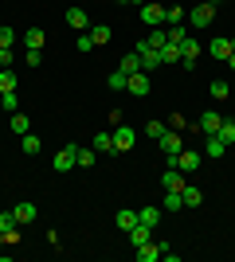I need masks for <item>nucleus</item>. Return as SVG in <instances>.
Wrapping results in <instances>:
<instances>
[{
  "label": "nucleus",
  "instance_id": "obj_1",
  "mask_svg": "<svg viewBox=\"0 0 235 262\" xmlns=\"http://www.w3.org/2000/svg\"><path fill=\"white\" fill-rule=\"evenodd\" d=\"M114 153H130V149H134L137 145V129L134 125H114Z\"/></svg>",
  "mask_w": 235,
  "mask_h": 262
},
{
  "label": "nucleus",
  "instance_id": "obj_2",
  "mask_svg": "<svg viewBox=\"0 0 235 262\" xmlns=\"http://www.w3.org/2000/svg\"><path fill=\"white\" fill-rule=\"evenodd\" d=\"M212 20H216V4H208V0H200V4H196V8L188 12V24L192 28H212Z\"/></svg>",
  "mask_w": 235,
  "mask_h": 262
},
{
  "label": "nucleus",
  "instance_id": "obj_3",
  "mask_svg": "<svg viewBox=\"0 0 235 262\" xmlns=\"http://www.w3.org/2000/svg\"><path fill=\"white\" fill-rule=\"evenodd\" d=\"M180 67H196V59H200V39H196V35H184V39H180Z\"/></svg>",
  "mask_w": 235,
  "mask_h": 262
},
{
  "label": "nucleus",
  "instance_id": "obj_4",
  "mask_svg": "<svg viewBox=\"0 0 235 262\" xmlns=\"http://www.w3.org/2000/svg\"><path fill=\"white\" fill-rule=\"evenodd\" d=\"M141 24H145V28H165V4L145 0V4H141Z\"/></svg>",
  "mask_w": 235,
  "mask_h": 262
},
{
  "label": "nucleus",
  "instance_id": "obj_5",
  "mask_svg": "<svg viewBox=\"0 0 235 262\" xmlns=\"http://www.w3.org/2000/svg\"><path fill=\"white\" fill-rule=\"evenodd\" d=\"M0 235H4V243L20 239V219L12 215V211H0Z\"/></svg>",
  "mask_w": 235,
  "mask_h": 262
},
{
  "label": "nucleus",
  "instance_id": "obj_6",
  "mask_svg": "<svg viewBox=\"0 0 235 262\" xmlns=\"http://www.w3.org/2000/svg\"><path fill=\"white\" fill-rule=\"evenodd\" d=\"M157 145H161V153H165V157H177L180 153V129H165L161 137H157Z\"/></svg>",
  "mask_w": 235,
  "mask_h": 262
},
{
  "label": "nucleus",
  "instance_id": "obj_7",
  "mask_svg": "<svg viewBox=\"0 0 235 262\" xmlns=\"http://www.w3.org/2000/svg\"><path fill=\"white\" fill-rule=\"evenodd\" d=\"M200 157H204V153L180 149V153H177V168H180V172H196V168H200Z\"/></svg>",
  "mask_w": 235,
  "mask_h": 262
},
{
  "label": "nucleus",
  "instance_id": "obj_8",
  "mask_svg": "<svg viewBox=\"0 0 235 262\" xmlns=\"http://www.w3.org/2000/svg\"><path fill=\"white\" fill-rule=\"evenodd\" d=\"M161 188H165V192H180V188H184V172H180V168H165V172H161Z\"/></svg>",
  "mask_w": 235,
  "mask_h": 262
},
{
  "label": "nucleus",
  "instance_id": "obj_9",
  "mask_svg": "<svg viewBox=\"0 0 235 262\" xmlns=\"http://www.w3.org/2000/svg\"><path fill=\"white\" fill-rule=\"evenodd\" d=\"M137 55H141V67H145V71H153V67H161V51H157V47H149L145 39L137 43Z\"/></svg>",
  "mask_w": 235,
  "mask_h": 262
},
{
  "label": "nucleus",
  "instance_id": "obj_10",
  "mask_svg": "<svg viewBox=\"0 0 235 262\" xmlns=\"http://www.w3.org/2000/svg\"><path fill=\"white\" fill-rule=\"evenodd\" d=\"M75 149L78 145H67V149L55 153V172H71V168H75Z\"/></svg>",
  "mask_w": 235,
  "mask_h": 262
},
{
  "label": "nucleus",
  "instance_id": "obj_11",
  "mask_svg": "<svg viewBox=\"0 0 235 262\" xmlns=\"http://www.w3.org/2000/svg\"><path fill=\"white\" fill-rule=\"evenodd\" d=\"M125 90H130V94H149V71H137V75H130Z\"/></svg>",
  "mask_w": 235,
  "mask_h": 262
},
{
  "label": "nucleus",
  "instance_id": "obj_12",
  "mask_svg": "<svg viewBox=\"0 0 235 262\" xmlns=\"http://www.w3.org/2000/svg\"><path fill=\"white\" fill-rule=\"evenodd\" d=\"M12 215L20 219V227H24V223H32V219H35V204H32V200H20V204L12 208Z\"/></svg>",
  "mask_w": 235,
  "mask_h": 262
},
{
  "label": "nucleus",
  "instance_id": "obj_13",
  "mask_svg": "<svg viewBox=\"0 0 235 262\" xmlns=\"http://www.w3.org/2000/svg\"><path fill=\"white\" fill-rule=\"evenodd\" d=\"M180 200H184V208H200L204 192H200V188H192V184H184V188H180Z\"/></svg>",
  "mask_w": 235,
  "mask_h": 262
},
{
  "label": "nucleus",
  "instance_id": "obj_14",
  "mask_svg": "<svg viewBox=\"0 0 235 262\" xmlns=\"http://www.w3.org/2000/svg\"><path fill=\"white\" fill-rule=\"evenodd\" d=\"M220 121H224V114H216V110H208V114L200 118V129L208 133V137H212V133H220Z\"/></svg>",
  "mask_w": 235,
  "mask_h": 262
},
{
  "label": "nucleus",
  "instance_id": "obj_15",
  "mask_svg": "<svg viewBox=\"0 0 235 262\" xmlns=\"http://www.w3.org/2000/svg\"><path fill=\"white\" fill-rule=\"evenodd\" d=\"M184 20H188V12H184V8H177V4L165 8V28H184Z\"/></svg>",
  "mask_w": 235,
  "mask_h": 262
},
{
  "label": "nucleus",
  "instance_id": "obj_16",
  "mask_svg": "<svg viewBox=\"0 0 235 262\" xmlns=\"http://www.w3.org/2000/svg\"><path fill=\"white\" fill-rule=\"evenodd\" d=\"M208 51H212L216 63H227V55H231V39H212V47H208Z\"/></svg>",
  "mask_w": 235,
  "mask_h": 262
},
{
  "label": "nucleus",
  "instance_id": "obj_17",
  "mask_svg": "<svg viewBox=\"0 0 235 262\" xmlns=\"http://www.w3.org/2000/svg\"><path fill=\"white\" fill-rule=\"evenodd\" d=\"M137 251V262H157L161 258V247H157V243H141V247H134Z\"/></svg>",
  "mask_w": 235,
  "mask_h": 262
},
{
  "label": "nucleus",
  "instance_id": "obj_18",
  "mask_svg": "<svg viewBox=\"0 0 235 262\" xmlns=\"http://www.w3.org/2000/svg\"><path fill=\"white\" fill-rule=\"evenodd\" d=\"M63 20H67L71 28H78V32H87V12H82V8H67V12H63Z\"/></svg>",
  "mask_w": 235,
  "mask_h": 262
},
{
  "label": "nucleus",
  "instance_id": "obj_19",
  "mask_svg": "<svg viewBox=\"0 0 235 262\" xmlns=\"http://www.w3.org/2000/svg\"><path fill=\"white\" fill-rule=\"evenodd\" d=\"M125 235H130V243H134V247H141V243H149V227H145V223H141V219H137L134 227L125 231Z\"/></svg>",
  "mask_w": 235,
  "mask_h": 262
},
{
  "label": "nucleus",
  "instance_id": "obj_20",
  "mask_svg": "<svg viewBox=\"0 0 235 262\" xmlns=\"http://www.w3.org/2000/svg\"><path fill=\"white\" fill-rule=\"evenodd\" d=\"M137 219H141V223H145V227L153 231L157 223H161V208H153V204H149V208H141V211H137Z\"/></svg>",
  "mask_w": 235,
  "mask_h": 262
},
{
  "label": "nucleus",
  "instance_id": "obj_21",
  "mask_svg": "<svg viewBox=\"0 0 235 262\" xmlns=\"http://www.w3.org/2000/svg\"><path fill=\"white\" fill-rule=\"evenodd\" d=\"M224 145H235V118H224L220 121V133H216Z\"/></svg>",
  "mask_w": 235,
  "mask_h": 262
},
{
  "label": "nucleus",
  "instance_id": "obj_22",
  "mask_svg": "<svg viewBox=\"0 0 235 262\" xmlns=\"http://www.w3.org/2000/svg\"><path fill=\"white\" fill-rule=\"evenodd\" d=\"M8 129H12V133H20V137H24V133L32 129V121H28V114H20V110H16V114H12V121H8Z\"/></svg>",
  "mask_w": 235,
  "mask_h": 262
},
{
  "label": "nucleus",
  "instance_id": "obj_23",
  "mask_svg": "<svg viewBox=\"0 0 235 262\" xmlns=\"http://www.w3.org/2000/svg\"><path fill=\"white\" fill-rule=\"evenodd\" d=\"M110 35H114V28H106V24H98V28H90V39H94V47L110 43Z\"/></svg>",
  "mask_w": 235,
  "mask_h": 262
},
{
  "label": "nucleus",
  "instance_id": "obj_24",
  "mask_svg": "<svg viewBox=\"0 0 235 262\" xmlns=\"http://www.w3.org/2000/svg\"><path fill=\"white\" fill-rule=\"evenodd\" d=\"M118 67H122V71H125V75H137V71H145V67H141V55H125V59H122V63H118Z\"/></svg>",
  "mask_w": 235,
  "mask_h": 262
},
{
  "label": "nucleus",
  "instance_id": "obj_25",
  "mask_svg": "<svg viewBox=\"0 0 235 262\" xmlns=\"http://www.w3.org/2000/svg\"><path fill=\"white\" fill-rule=\"evenodd\" d=\"M8 90H16V71L4 67V71H0V94H8Z\"/></svg>",
  "mask_w": 235,
  "mask_h": 262
},
{
  "label": "nucleus",
  "instance_id": "obj_26",
  "mask_svg": "<svg viewBox=\"0 0 235 262\" xmlns=\"http://www.w3.org/2000/svg\"><path fill=\"white\" fill-rule=\"evenodd\" d=\"M224 153H227V145L212 133V137H208V149H204V157H224Z\"/></svg>",
  "mask_w": 235,
  "mask_h": 262
},
{
  "label": "nucleus",
  "instance_id": "obj_27",
  "mask_svg": "<svg viewBox=\"0 0 235 262\" xmlns=\"http://www.w3.org/2000/svg\"><path fill=\"white\" fill-rule=\"evenodd\" d=\"M145 43H149V47H157V51H161V47L168 43V32H165V28H153V32H149V39H145Z\"/></svg>",
  "mask_w": 235,
  "mask_h": 262
},
{
  "label": "nucleus",
  "instance_id": "obj_28",
  "mask_svg": "<svg viewBox=\"0 0 235 262\" xmlns=\"http://www.w3.org/2000/svg\"><path fill=\"white\" fill-rule=\"evenodd\" d=\"M94 161H98V157H94V149H75V164H78V168H90Z\"/></svg>",
  "mask_w": 235,
  "mask_h": 262
},
{
  "label": "nucleus",
  "instance_id": "obj_29",
  "mask_svg": "<svg viewBox=\"0 0 235 262\" xmlns=\"http://www.w3.org/2000/svg\"><path fill=\"white\" fill-rule=\"evenodd\" d=\"M134 223H137V211H130V208L118 211V231H130Z\"/></svg>",
  "mask_w": 235,
  "mask_h": 262
},
{
  "label": "nucleus",
  "instance_id": "obj_30",
  "mask_svg": "<svg viewBox=\"0 0 235 262\" xmlns=\"http://www.w3.org/2000/svg\"><path fill=\"white\" fill-rule=\"evenodd\" d=\"M44 63V51L39 47H24V67H39Z\"/></svg>",
  "mask_w": 235,
  "mask_h": 262
},
{
  "label": "nucleus",
  "instance_id": "obj_31",
  "mask_svg": "<svg viewBox=\"0 0 235 262\" xmlns=\"http://www.w3.org/2000/svg\"><path fill=\"white\" fill-rule=\"evenodd\" d=\"M94 153H114V137L110 133H98V137H94Z\"/></svg>",
  "mask_w": 235,
  "mask_h": 262
},
{
  "label": "nucleus",
  "instance_id": "obj_32",
  "mask_svg": "<svg viewBox=\"0 0 235 262\" xmlns=\"http://www.w3.org/2000/svg\"><path fill=\"white\" fill-rule=\"evenodd\" d=\"M24 47H39V51H44V32H39V28L24 32Z\"/></svg>",
  "mask_w": 235,
  "mask_h": 262
},
{
  "label": "nucleus",
  "instance_id": "obj_33",
  "mask_svg": "<svg viewBox=\"0 0 235 262\" xmlns=\"http://www.w3.org/2000/svg\"><path fill=\"white\" fill-rule=\"evenodd\" d=\"M161 63H180V47L177 43H165V47H161Z\"/></svg>",
  "mask_w": 235,
  "mask_h": 262
},
{
  "label": "nucleus",
  "instance_id": "obj_34",
  "mask_svg": "<svg viewBox=\"0 0 235 262\" xmlns=\"http://www.w3.org/2000/svg\"><path fill=\"white\" fill-rule=\"evenodd\" d=\"M106 82H110V90H125V82H130V75H125L122 67H118V71H114V75L106 78Z\"/></svg>",
  "mask_w": 235,
  "mask_h": 262
},
{
  "label": "nucleus",
  "instance_id": "obj_35",
  "mask_svg": "<svg viewBox=\"0 0 235 262\" xmlns=\"http://www.w3.org/2000/svg\"><path fill=\"white\" fill-rule=\"evenodd\" d=\"M0 102H4V110H8V114H16V110H20V94H16V90L0 94Z\"/></svg>",
  "mask_w": 235,
  "mask_h": 262
},
{
  "label": "nucleus",
  "instance_id": "obj_36",
  "mask_svg": "<svg viewBox=\"0 0 235 262\" xmlns=\"http://www.w3.org/2000/svg\"><path fill=\"white\" fill-rule=\"evenodd\" d=\"M180 208H184L180 192H168V196H165V208H161V211H180Z\"/></svg>",
  "mask_w": 235,
  "mask_h": 262
},
{
  "label": "nucleus",
  "instance_id": "obj_37",
  "mask_svg": "<svg viewBox=\"0 0 235 262\" xmlns=\"http://www.w3.org/2000/svg\"><path fill=\"white\" fill-rule=\"evenodd\" d=\"M39 149H44V145H39V137H32V133H24V153H28V157H35Z\"/></svg>",
  "mask_w": 235,
  "mask_h": 262
},
{
  "label": "nucleus",
  "instance_id": "obj_38",
  "mask_svg": "<svg viewBox=\"0 0 235 262\" xmlns=\"http://www.w3.org/2000/svg\"><path fill=\"white\" fill-rule=\"evenodd\" d=\"M212 98H231V86H227L224 78H216V82H212Z\"/></svg>",
  "mask_w": 235,
  "mask_h": 262
},
{
  "label": "nucleus",
  "instance_id": "obj_39",
  "mask_svg": "<svg viewBox=\"0 0 235 262\" xmlns=\"http://www.w3.org/2000/svg\"><path fill=\"white\" fill-rule=\"evenodd\" d=\"M165 129H168L165 121H149V125H145V133H149V137H153V141H157V137H161V133H165Z\"/></svg>",
  "mask_w": 235,
  "mask_h": 262
},
{
  "label": "nucleus",
  "instance_id": "obj_40",
  "mask_svg": "<svg viewBox=\"0 0 235 262\" xmlns=\"http://www.w3.org/2000/svg\"><path fill=\"white\" fill-rule=\"evenodd\" d=\"M16 63V51H12V47H0V67H12Z\"/></svg>",
  "mask_w": 235,
  "mask_h": 262
},
{
  "label": "nucleus",
  "instance_id": "obj_41",
  "mask_svg": "<svg viewBox=\"0 0 235 262\" xmlns=\"http://www.w3.org/2000/svg\"><path fill=\"white\" fill-rule=\"evenodd\" d=\"M16 43V32H12V28H0V47H12Z\"/></svg>",
  "mask_w": 235,
  "mask_h": 262
},
{
  "label": "nucleus",
  "instance_id": "obj_42",
  "mask_svg": "<svg viewBox=\"0 0 235 262\" xmlns=\"http://www.w3.org/2000/svg\"><path fill=\"white\" fill-rule=\"evenodd\" d=\"M165 32H168V43H180V39L188 35V32H184V28H165Z\"/></svg>",
  "mask_w": 235,
  "mask_h": 262
},
{
  "label": "nucleus",
  "instance_id": "obj_43",
  "mask_svg": "<svg viewBox=\"0 0 235 262\" xmlns=\"http://www.w3.org/2000/svg\"><path fill=\"white\" fill-rule=\"evenodd\" d=\"M78 51H94V39H90V35H78Z\"/></svg>",
  "mask_w": 235,
  "mask_h": 262
},
{
  "label": "nucleus",
  "instance_id": "obj_44",
  "mask_svg": "<svg viewBox=\"0 0 235 262\" xmlns=\"http://www.w3.org/2000/svg\"><path fill=\"white\" fill-rule=\"evenodd\" d=\"M165 125H168V129H184V118H180V114H173V118H168Z\"/></svg>",
  "mask_w": 235,
  "mask_h": 262
},
{
  "label": "nucleus",
  "instance_id": "obj_45",
  "mask_svg": "<svg viewBox=\"0 0 235 262\" xmlns=\"http://www.w3.org/2000/svg\"><path fill=\"white\" fill-rule=\"evenodd\" d=\"M227 71H235V51H231V55H227Z\"/></svg>",
  "mask_w": 235,
  "mask_h": 262
},
{
  "label": "nucleus",
  "instance_id": "obj_46",
  "mask_svg": "<svg viewBox=\"0 0 235 262\" xmlns=\"http://www.w3.org/2000/svg\"><path fill=\"white\" fill-rule=\"evenodd\" d=\"M118 4H145V0H118Z\"/></svg>",
  "mask_w": 235,
  "mask_h": 262
},
{
  "label": "nucleus",
  "instance_id": "obj_47",
  "mask_svg": "<svg viewBox=\"0 0 235 262\" xmlns=\"http://www.w3.org/2000/svg\"><path fill=\"white\" fill-rule=\"evenodd\" d=\"M231 51H235V35H231Z\"/></svg>",
  "mask_w": 235,
  "mask_h": 262
},
{
  "label": "nucleus",
  "instance_id": "obj_48",
  "mask_svg": "<svg viewBox=\"0 0 235 262\" xmlns=\"http://www.w3.org/2000/svg\"><path fill=\"white\" fill-rule=\"evenodd\" d=\"M208 4H220V0H208Z\"/></svg>",
  "mask_w": 235,
  "mask_h": 262
},
{
  "label": "nucleus",
  "instance_id": "obj_49",
  "mask_svg": "<svg viewBox=\"0 0 235 262\" xmlns=\"http://www.w3.org/2000/svg\"><path fill=\"white\" fill-rule=\"evenodd\" d=\"M0 247H4V235H0Z\"/></svg>",
  "mask_w": 235,
  "mask_h": 262
}]
</instances>
